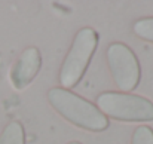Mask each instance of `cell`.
<instances>
[{
  "label": "cell",
  "mask_w": 153,
  "mask_h": 144,
  "mask_svg": "<svg viewBox=\"0 0 153 144\" xmlns=\"http://www.w3.org/2000/svg\"><path fill=\"white\" fill-rule=\"evenodd\" d=\"M48 101L58 114H61L65 120L82 129L91 132H101L105 131L110 125L108 119L100 111V108L95 104L68 89H49Z\"/></svg>",
  "instance_id": "obj_1"
},
{
  "label": "cell",
  "mask_w": 153,
  "mask_h": 144,
  "mask_svg": "<svg viewBox=\"0 0 153 144\" xmlns=\"http://www.w3.org/2000/svg\"><path fill=\"white\" fill-rule=\"evenodd\" d=\"M98 46V33L92 27L80 28L68 49L58 74V80L64 89H71L79 85Z\"/></svg>",
  "instance_id": "obj_2"
},
{
  "label": "cell",
  "mask_w": 153,
  "mask_h": 144,
  "mask_svg": "<svg viewBox=\"0 0 153 144\" xmlns=\"http://www.w3.org/2000/svg\"><path fill=\"white\" fill-rule=\"evenodd\" d=\"M97 107L108 119L122 122H152L153 102L144 96L126 92L107 91L97 96Z\"/></svg>",
  "instance_id": "obj_3"
},
{
  "label": "cell",
  "mask_w": 153,
  "mask_h": 144,
  "mask_svg": "<svg viewBox=\"0 0 153 144\" xmlns=\"http://www.w3.org/2000/svg\"><path fill=\"white\" fill-rule=\"evenodd\" d=\"M105 58L110 74L117 89L126 94H129V91H134L141 79L140 62L134 50L125 43L113 42L105 50Z\"/></svg>",
  "instance_id": "obj_4"
},
{
  "label": "cell",
  "mask_w": 153,
  "mask_h": 144,
  "mask_svg": "<svg viewBox=\"0 0 153 144\" xmlns=\"http://www.w3.org/2000/svg\"><path fill=\"white\" fill-rule=\"evenodd\" d=\"M42 67V55L36 46L25 48L10 68V83L16 91L27 88L37 76Z\"/></svg>",
  "instance_id": "obj_5"
},
{
  "label": "cell",
  "mask_w": 153,
  "mask_h": 144,
  "mask_svg": "<svg viewBox=\"0 0 153 144\" xmlns=\"http://www.w3.org/2000/svg\"><path fill=\"white\" fill-rule=\"evenodd\" d=\"M0 144H25V131L22 123L16 120L9 122L0 134Z\"/></svg>",
  "instance_id": "obj_6"
},
{
  "label": "cell",
  "mask_w": 153,
  "mask_h": 144,
  "mask_svg": "<svg viewBox=\"0 0 153 144\" xmlns=\"http://www.w3.org/2000/svg\"><path fill=\"white\" fill-rule=\"evenodd\" d=\"M132 30L140 39L153 43V16L137 19L132 25Z\"/></svg>",
  "instance_id": "obj_7"
},
{
  "label": "cell",
  "mask_w": 153,
  "mask_h": 144,
  "mask_svg": "<svg viewBox=\"0 0 153 144\" xmlns=\"http://www.w3.org/2000/svg\"><path fill=\"white\" fill-rule=\"evenodd\" d=\"M131 144H153V129L150 126H137L132 132Z\"/></svg>",
  "instance_id": "obj_8"
},
{
  "label": "cell",
  "mask_w": 153,
  "mask_h": 144,
  "mask_svg": "<svg viewBox=\"0 0 153 144\" xmlns=\"http://www.w3.org/2000/svg\"><path fill=\"white\" fill-rule=\"evenodd\" d=\"M67 144H82V143H79V141H68Z\"/></svg>",
  "instance_id": "obj_9"
}]
</instances>
